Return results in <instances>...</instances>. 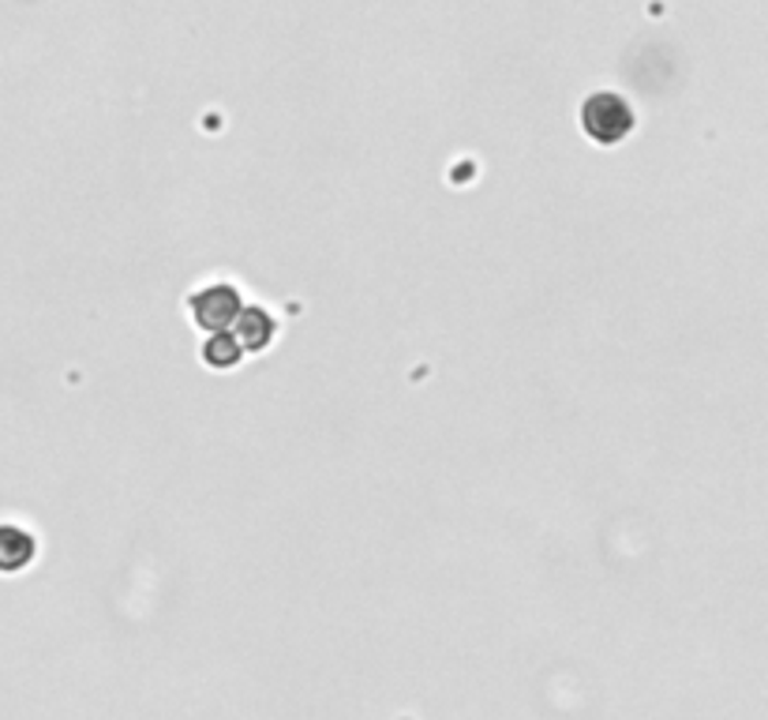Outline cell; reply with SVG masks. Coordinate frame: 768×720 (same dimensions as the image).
Listing matches in <instances>:
<instances>
[{"label":"cell","mask_w":768,"mask_h":720,"mask_svg":"<svg viewBox=\"0 0 768 720\" xmlns=\"http://www.w3.org/2000/svg\"><path fill=\"white\" fill-rule=\"evenodd\" d=\"M633 106L615 91H593L582 102V131L596 147H615L633 131Z\"/></svg>","instance_id":"obj_1"},{"label":"cell","mask_w":768,"mask_h":720,"mask_svg":"<svg viewBox=\"0 0 768 720\" xmlns=\"http://www.w3.org/2000/svg\"><path fill=\"white\" fill-rule=\"evenodd\" d=\"M188 316L192 324L203 330L206 338L222 335V330H233L236 319L244 316V293L233 286V282H211V286H199L188 293Z\"/></svg>","instance_id":"obj_2"},{"label":"cell","mask_w":768,"mask_h":720,"mask_svg":"<svg viewBox=\"0 0 768 720\" xmlns=\"http://www.w3.org/2000/svg\"><path fill=\"white\" fill-rule=\"evenodd\" d=\"M233 335H236V342L248 349V353H263V349H270L274 338H278V324H274V316L267 308L248 305V308H244V316L236 319Z\"/></svg>","instance_id":"obj_3"},{"label":"cell","mask_w":768,"mask_h":720,"mask_svg":"<svg viewBox=\"0 0 768 720\" xmlns=\"http://www.w3.org/2000/svg\"><path fill=\"white\" fill-rule=\"evenodd\" d=\"M244 353H248V349L236 342L233 330L211 335V338L203 342V349H199V357H203V364L211 368V372H233V368H241Z\"/></svg>","instance_id":"obj_4"}]
</instances>
